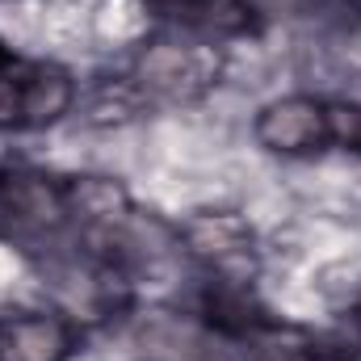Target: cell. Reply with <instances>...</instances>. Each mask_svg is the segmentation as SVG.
Returning <instances> with one entry per match:
<instances>
[{
	"label": "cell",
	"mask_w": 361,
	"mask_h": 361,
	"mask_svg": "<svg viewBox=\"0 0 361 361\" xmlns=\"http://www.w3.org/2000/svg\"><path fill=\"white\" fill-rule=\"evenodd\" d=\"M328 4H332L336 13H345V17H353V21L361 25V0H328Z\"/></svg>",
	"instance_id": "obj_10"
},
{
	"label": "cell",
	"mask_w": 361,
	"mask_h": 361,
	"mask_svg": "<svg viewBox=\"0 0 361 361\" xmlns=\"http://www.w3.org/2000/svg\"><path fill=\"white\" fill-rule=\"evenodd\" d=\"M85 345V328L68 311H8L0 315L4 361H72Z\"/></svg>",
	"instance_id": "obj_8"
},
{
	"label": "cell",
	"mask_w": 361,
	"mask_h": 361,
	"mask_svg": "<svg viewBox=\"0 0 361 361\" xmlns=\"http://www.w3.org/2000/svg\"><path fill=\"white\" fill-rule=\"evenodd\" d=\"M68 177L0 160V244L30 257H55L68 244Z\"/></svg>",
	"instance_id": "obj_1"
},
{
	"label": "cell",
	"mask_w": 361,
	"mask_h": 361,
	"mask_svg": "<svg viewBox=\"0 0 361 361\" xmlns=\"http://www.w3.org/2000/svg\"><path fill=\"white\" fill-rule=\"evenodd\" d=\"M76 105V80L68 68L51 59L13 55L0 63V130L4 135H34L63 122Z\"/></svg>",
	"instance_id": "obj_4"
},
{
	"label": "cell",
	"mask_w": 361,
	"mask_h": 361,
	"mask_svg": "<svg viewBox=\"0 0 361 361\" xmlns=\"http://www.w3.org/2000/svg\"><path fill=\"white\" fill-rule=\"evenodd\" d=\"M177 244L202 265V273H252L257 240L248 219L235 210H202L177 227Z\"/></svg>",
	"instance_id": "obj_7"
},
{
	"label": "cell",
	"mask_w": 361,
	"mask_h": 361,
	"mask_svg": "<svg viewBox=\"0 0 361 361\" xmlns=\"http://www.w3.org/2000/svg\"><path fill=\"white\" fill-rule=\"evenodd\" d=\"M0 361H4V353H0Z\"/></svg>",
	"instance_id": "obj_12"
},
{
	"label": "cell",
	"mask_w": 361,
	"mask_h": 361,
	"mask_svg": "<svg viewBox=\"0 0 361 361\" xmlns=\"http://www.w3.org/2000/svg\"><path fill=\"white\" fill-rule=\"evenodd\" d=\"M252 139L261 152L281 156V160H311L328 156V97L315 92H286L273 97L252 118Z\"/></svg>",
	"instance_id": "obj_5"
},
{
	"label": "cell",
	"mask_w": 361,
	"mask_h": 361,
	"mask_svg": "<svg viewBox=\"0 0 361 361\" xmlns=\"http://www.w3.org/2000/svg\"><path fill=\"white\" fill-rule=\"evenodd\" d=\"M143 8L156 25L210 42H244L265 30V13L257 0H143Z\"/></svg>",
	"instance_id": "obj_6"
},
{
	"label": "cell",
	"mask_w": 361,
	"mask_h": 361,
	"mask_svg": "<svg viewBox=\"0 0 361 361\" xmlns=\"http://www.w3.org/2000/svg\"><path fill=\"white\" fill-rule=\"evenodd\" d=\"M13 55H17V51H13V47H8V42H4V38H0V63H8V59H13Z\"/></svg>",
	"instance_id": "obj_11"
},
{
	"label": "cell",
	"mask_w": 361,
	"mask_h": 361,
	"mask_svg": "<svg viewBox=\"0 0 361 361\" xmlns=\"http://www.w3.org/2000/svg\"><path fill=\"white\" fill-rule=\"evenodd\" d=\"M189 319L210 341L244 345V349H257L286 324L261 298L252 273H202L193 302H189Z\"/></svg>",
	"instance_id": "obj_3"
},
{
	"label": "cell",
	"mask_w": 361,
	"mask_h": 361,
	"mask_svg": "<svg viewBox=\"0 0 361 361\" xmlns=\"http://www.w3.org/2000/svg\"><path fill=\"white\" fill-rule=\"evenodd\" d=\"M126 76L135 80V89L143 92L147 105H156V101H164V105L202 101L223 76V42L160 25V34L139 42Z\"/></svg>",
	"instance_id": "obj_2"
},
{
	"label": "cell",
	"mask_w": 361,
	"mask_h": 361,
	"mask_svg": "<svg viewBox=\"0 0 361 361\" xmlns=\"http://www.w3.org/2000/svg\"><path fill=\"white\" fill-rule=\"evenodd\" d=\"M328 143H332V152L361 160V101L328 97Z\"/></svg>",
	"instance_id": "obj_9"
}]
</instances>
